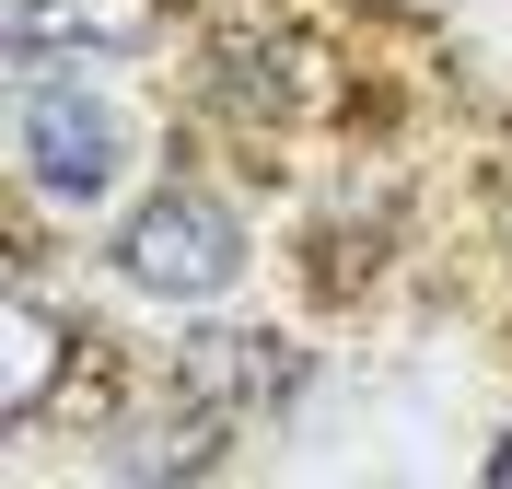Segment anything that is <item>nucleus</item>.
I'll return each instance as SVG.
<instances>
[{
  "mask_svg": "<svg viewBox=\"0 0 512 489\" xmlns=\"http://www.w3.org/2000/svg\"><path fill=\"white\" fill-rule=\"evenodd\" d=\"M117 280L152 303H222L245 280V222L210 187H163L117 222Z\"/></svg>",
  "mask_w": 512,
  "mask_h": 489,
  "instance_id": "f257e3e1",
  "label": "nucleus"
},
{
  "mask_svg": "<svg viewBox=\"0 0 512 489\" xmlns=\"http://www.w3.org/2000/svg\"><path fill=\"white\" fill-rule=\"evenodd\" d=\"M24 175L47 198H105L128 175V117L105 82H70V70H35L24 82Z\"/></svg>",
  "mask_w": 512,
  "mask_h": 489,
  "instance_id": "f03ea898",
  "label": "nucleus"
},
{
  "mask_svg": "<svg viewBox=\"0 0 512 489\" xmlns=\"http://www.w3.org/2000/svg\"><path fill=\"white\" fill-rule=\"evenodd\" d=\"M175 24V0H12L24 59H140Z\"/></svg>",
  "mask_w": 512,
  "mask_h": 489,
  "instance_id": "7ed1b4c3",
  "label": "nucleus"
},
{
  "mask_svg": "<svg viewBox=\"0 0 512 489\" xmlns=\"http://www.w3.org/2000/svg\"><path fill=\"white\" fill-rule=\"evenodd\" d=\"M175 385H187L198 408H268V396H291V385H303V361H291L280 338H187Z\"/></svg>",
  "mask_w": 512,
  "mask_h": 489,
  "instance_id": "20e7f679",
  "label": "nucleus"
},
{
  "mask_svg": "<svg viewBox=\"0 0 512 489\" xmlns=\"http://www.w3.org/2000/svg\"><path fill=\"white\" fill-rule=\"evenodd\" d=\"M59 373H70V326L47 315L35 292H12V315H0V408L35 420V408L59 396Z\"/></svg>",
  "mask_w": 512,
  "mask_h": 489,
  "instance_id": "39448f33",
  "label": "nucleus"
},
{
  "mask_svg": "<svg viewBox=\"0 0 512 489\" xmlns=\"http://www.w3.org/2000/svg\"><path fill=\"white\" fill-rule=\"evenodd\" d=\"M489 478H501V489H512V443H501V455H489Z\"/></svg>",
  "mask_w": 512,
  "mask_h": 489,
  "instance_id": "423d86ee",
  "label": "nucleus"
}]
</instances>
